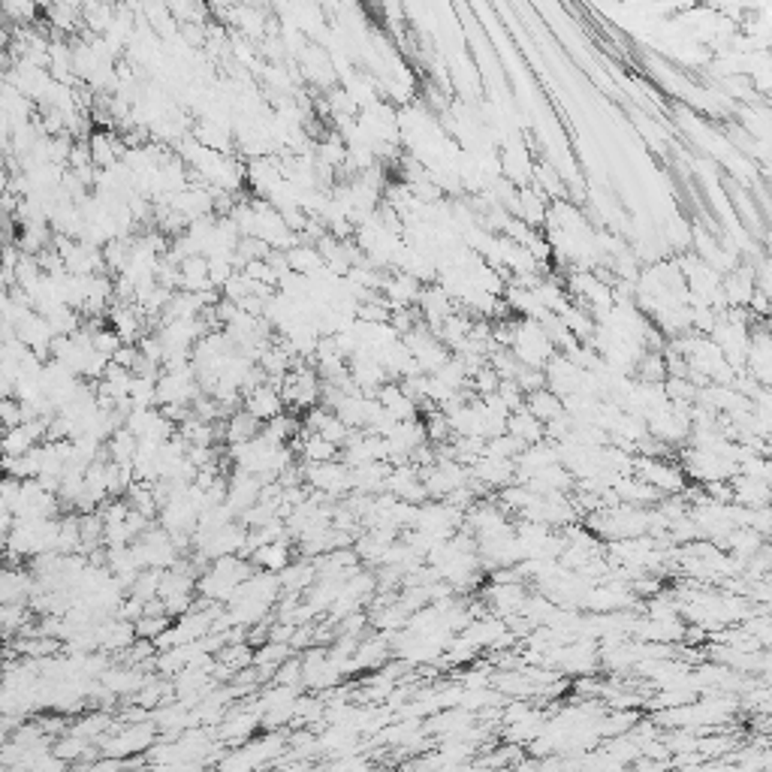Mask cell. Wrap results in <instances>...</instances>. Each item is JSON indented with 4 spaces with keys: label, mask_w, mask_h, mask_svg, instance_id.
Segmentation results:
<instances>
[{
    "label": "cell",
    "mask_w": 772,
    "mask_h": 772,
    "mask_svg": "<svg viewBox=\"0 0 772 772\" xmlns=\"http://www.w3.org/2000/svg\"><path fill=\"white\" fill-rule=\"evenodd\" d=\"M634 474L643 477L646 483H652L661 495H676L685 489V470L682 465L676 468L673 462H664L658 456H637L634 459Z\"/></svg>",
    "instance_id": "6da1fadb"
},
{
    "label": "cell",
    "mask_w": 772,
    "mask_h": 772,
    "mask_svg": "<svg viewBox=\"0 0 772 772\" xmlns=\"http://www.w3.org/2000/svg\"><path fill=\"white\" fill-rule=\"evenodd\" d=\"M242 408L253 413L260 422H269L272 417H278V413H284L287 401H284V392H281V381H262L257 383L253 390L244 392V401Z\"/></svg>",
    "instance_id": "7a4b0ae2"
},
{
    "label": "cell",
    "mask_w": 772,
    "mask_h": 772,
    "mask_svg": "<svg viewBox=\"0 0 772 772\" xmlns=\"http://www.w3.org/2000/svg\"><path fill=\"white\" fill-rule=\"evenodd\" d=\"M251 561L257 564V568H262V570L281 573L290 561H293V546L287 543V538L269 540V543H262V546H257V549L251 552Z\"/></svg>",
    "instance_id": "3957f363"
},
{
    "label": "cell",
    "mask_w": 772,
    "mask_h": 772,
    "mask_svg": "<svg viewBox=\"0 0 772 772\" xmlns=\"http://www.w3.org/2000/svg\"><path fill=\"white\" fill-rule=\"evenodd\" d=\"M260 431H262V422L244 408L233 411L230 417H223V440H227V447L230 444H244V440L257 438Z\"/></svg>",
    "instance_id": "277c9868"
},
{
    "label": "cell",
    "mask_w": 772,
    "mask_h": 772,
    "mask_svg": "<svg viewBox=\"0 0 772 772\" xmlns=\"http://www.w3.org/2000/svg\"><path fill=\"white\" fill-rule=\"evenodd\" d=\"M507 431H510L513 438H520L525 447L538 444V440H546V422L534 417V413L525 408V404L520 411L510 413V420H507Z\"/></svg>",
    "instance_id": "5b68a950"
},
{
    "label": "cell",
    "mask_w": 772,
    "mask_h": 772,
    "mask_svg": "<svg viewBox=\"0 0 772 772\" xmlns=\"http://www.w3.org/2000/svg\"><path fill=\"white\" fill-rule=\"evenodd\" d=\"M525 408H529L534 417L543 420L546 426H549V422H555L564 413V399L559 392H552L549 386H540V390H534V392L525 395Z\"/></svg>",
    "instance_id": "8992f818"
},
{
    "label": "cell",
    "mask_w": 772,
    "mask_h": 772,
    "mask_svg": "<svg viewBox=\"0 0 772 772\" xmlns=\"http://www.w3.org/2000/svg\"><path fill=\"white\" fill-rule=\"evenodd\" d=\"M136 453H139V438L124 426L106 440V459H112V462H118V465H134Z\"/></svg>",
    "instance_id": "52a82bcc"
},
{
    "label": "cell",
    "mask_w": 772,
    "mask_h": 772,
    "mask_svg": "<svg viewBox=\"0 0 772 772\" xmlns=\"http://www.w3.org/2000/svg\"><path fill=\"white\" fill-rule=\"evenodd\" d=\"M70 730L79 733V737H84V739L97 742L103 733L112 730V715L109 712H91V715H84V718H79L76 724H73Z\"/></svg>",
    "instance_id": "ba28073f"
},
{
    "label": "cell",
    "mask_w": 772,
    "mask_h": 772,
    "mask_svg": "<svg viewBox=\"0 0 772 772\" xmlns=\"http://www.w3.org/2000/svg\"><path fill=\"white\" fill-rule=\"evenodd\" d=\"M169 621H173V616L169 613H145L143 619L136 621V630H139V637L143 639H160V634H163V630L169 628Z\"/></svg>",
    "instance_id": "9c48e42d"
},
{
    "label": "cell",
    "mask_w": 772,
    "mask_h": 772,
    "mask_svg": "<svg viewBox=\"0 0 772 772\" xmlns=\"http://www.w3.org/2000/svg\"><path fill=\"white\" fill-rule=\"evenodd\" d=\"M275 682H281V685H302V658L290 655L284 664H278Z\"/></svg>",
    "instance_id": "30bf717a"
}]
</instances>
